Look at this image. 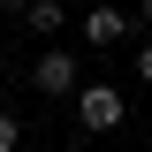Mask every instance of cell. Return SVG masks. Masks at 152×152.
<instances>
[{"instance_id":"7","label":"cell","mask_w":152,"mask_h":152,"mask_svg":"<svg viewBox=\"0 0 152 152\" xmlns=\"http://www.w3.org/2000/svg\"><path fill=\"white\" fill-rule=\"evenodd\" d=\"M137 15H145V23H152V0H137Z\"/></svg>"},{"instance_id":"5","label":"cell","mask_w":152,"mask_h":152,"mask_svg":"<svg viewBox=\"0 0 152 152\" xmlns=\"http://www.w3.org/2000/svg\"><path fill=\"white\" fill-rule=\"evenodd\" d=\"M23 145V122H15V107H0V152H15Z\"/></svg>"},{"instance_id":"2","label":"cell","mask_w":152,"mask_h":152,"mask_svg":"<svg viewBox=\"0 0 152 152\" xmlns=\"http://www.w3.org/2000/svg\"><path fill=\"white\" fill-rule=\"evenodd\" d=\"M31 84H38V99H76V84H84V76H76V53L69 46H46V53L31 61Z\"/></svg>"},{"instance_id":"6","label":"cell","mask_w":152,"mask_h":152,"mask_svg":"<svg viewBox=\"0 0 152 152\" xmlns=\"http://www.w3.org/2000/svg\"><path fill=\"white\" fill-rule=\"evenodd\" d=\"M137 84H152V46H137Z\"/></svg>"},{"instance_id":"3","label":"cell","mask_w":152,"mask_h":152,"mask_svg":"<svg viewBox=\"0 0 152 152\" xmlns=\"http://www.w3.org/2000/svg\"><path fill=\"white\" fill-rule=\"evenodd\" d=\"M76 31L91 38V46H122V38H129V15H122V8H107V0H99V8H84V23H76Z\"/></svg>"},{"instance_id":"4","label":"cell","mask_w":152,"mask_h":152,"mask_svg":"<svg viewBox=\"0 0 152 152\" xmlns=\"http://www.w3.org/2000/svg\"><path fill=\"white\" fill-rule=\"evenodd\" d=\"M15 15H23V23H31V31H38V38H61V31H69V8H61V0H23Z\"/></svg>"},{"instance_id":"8","label":"cell","mask_w":152,"mask_h":152,"mask_svg":"<svg viewBox=\"0 0 152 152\" xmlns=\"http://www.w3.org/2000/svg\"><path fill=\"white\" fill-rule=\"evenodd\" d=\"M8 8H23V0H0V15H8Z\"/></svg>"},{"instance_id":"1","label":"cell","mask_w":152,"mask_h":152,"mask_svg":"<svg viewBox=\"0 0 152 152\" xmlns=\"http://www.w3.org/2000/svg\"><path fill=\"white\" fill-rule=\"evenodd\" d=\"M69 107H76V129H91V137L122 129V114H129L114 84H76V99H69Z\"/></svg>"}]
</instances>
